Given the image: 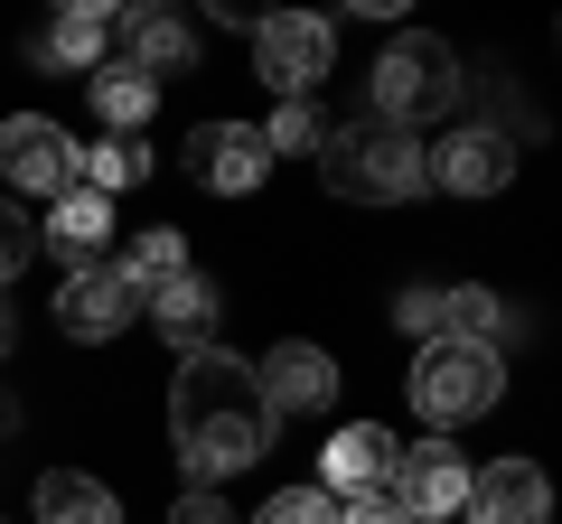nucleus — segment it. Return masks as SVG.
<instances>
[{
  "mask_svg": "<svg viewBox=\"0 0 562 524\" xmlns=\"http://www.w3.org/2000/svg\"><path fill=\"white\" fill-rule=\"evenodd\" d=\"M113 272L140 291V300H150L160 282H179V272H188V235H179V225H140V235H132V253H122Z\"/></svg>",
  "mask_w": 562,
  "mask_h": 524,
  "instance_id": "aec40b11",
  "label": "nucleus"
},
{
  "mask_svg": "<svg viewBox=\"0 0 562 524\" xmlns=\"http://www.w3.org/2000/svg\"><path fill=\"white\" fill-rule=\"evenodd\" d=\"M422 160H431V187H450V197H497L516 179V141L497 122H460L450 141H422Z\"/></svg>",
  "mask_w": 562,
  "mask_h": 524,
  "instance_id": "9b49d317",
  "label": "nucleus"
},
{
  "mask_svg": "<svg viewBox=\"0 0 562 524\" xmlns=\"http://www.w3.org/2000/svg\"><path fill=\"white\" fill-rule=\"evenodd\" d=\"M262 403H272V422H310V412L338 403V356H328L319 338H272V356L254 365Z\"/></svg>",
  "mask_w": 562,
  "mask_h": 524,
  "instance_id": "1a4fd4ad",
  "label": "nucleus"
},
{
  "mask_svg": "<svg viewBox=\"0 0 562 524\" xmlns=\"http://www.w3.org/2000/svg\"><path fill=\"white\" fill-rule=\"evenodd\" d=\"M469 94L460 76V47L431 38V29H413V38H394L375 66H366V122H384V132H431V122H450Z\"/></svg>",
  "mask_w": 562,
  "mask_h": 524,
  "instance_id": "f03ea898",
  "label": "nucleus"
},
{
  "mask_svg": "<svg viewBox=\"0 0 562 524\" xmlns=\"http://www.w3.org/2000/svg\"><path fill=\"white\" fill-rule=\"evenodd\" d=\"M338 524H413V515H403L394 497H347V505H338Z\"/></svg>",
  "mask_w": 562,
  "mask_h": 524,
  "instance_id": "cd10ccee",
  "label": "nucleus"
},
{
  "mask_svg": "<svg viewBox=\"0 0 562 524\" xmlns=\"http://www.w3.org/2000/svg\"><path fill=\"white\" fill-rule=\"evenodd\" d=\"M469 524H553V478L535 459H487L469 468Z\"/></svg>",
  "mask_w": 562,
  "mask_h": 524,
  "instance_id": "f8f14e48",
  "label": "nucleus"
},
{
  "mask_svg": "<svg viewBox=\"0 0 562 524\" xmlns=\"http://www.w3.org/2000/svg\"><path fill=\"white\" fill-rule=\"evenodd\" d=\"M10 346H20V319H10V300H0V356H10Z\"/></svg>",
  "mask_w": 562,
  "mask_h": 524,
  "instance_id": "c85d7f7f",
  "label": "nucleus"
},
{
  "mask_svg": "<svg viewBox=\"0 0 562 524\" xmlns=\"http://www.w3.org/2000/svg\"><path fill=\"white\" fill-rule=\"evenodd\" d=\"M0 524H10V515H0Z\"/></svg>",
  "mask_w": 562,
  "mask_h": 524,
  "instance_id": "c756f323",
  "label": "nucleus"
},
{
  "mask_svg": "<svg viewBox=\"0 0 562 524\" xmlns=\"http://www.w3.org/2000/svg\"><path fill=\"white\" fill-rule=\"evenodd\" d=\"M38 57H47V66H76V76H103V66L122 57V10H103V0L66 10V20L38 38Z\"/></svg>",
  "mask_w": 562,
  "mask_h": 524,
  "instance_id": "dca6fc26",
  "label": "nucleus"
},
{
  "mask_svg": "<svg viewBox=\"0 0 562 524\" xmlns=\"http://www.w3.org/2000/svg\"><path fill=\"white\" fill-rule=\"evenodd\" d=\"M403 394H413V412L431 431H460V422H487V412L506 403V346H469V338H431L413 356V375H403Z\"/></svg>",
  "mask_w": 562,
  "mask_h": 524,
  "instance_id": "20e7f679",
  "label": "nucleus"
},
{
  "mask_svg": "<svg viewBox=\"0 0 562 524\" xmlns=\"http://www.w3.org/2000/svg\"><path fill=\"white\" fill-rule=\"evenodd\" d=\"M254 524H338V497L328 487H281V497H262Z\"/></svg>",
  "mask_w": 562,
  "mask_h": 524,
  "instance_id": "393cba45",
  "label": "nucleus"
},
{
  "mask_svg": "<svg viewBox=\"0 0 562 524\" xmlns=\"http://www.w3.org/2000/svg\"><path fill=\"white\" fill-rule=\"evenodd\" d=\"M132 319H140V291L122 282L113 262H76V272L57 282V338H76V346H113Z\"/></svg>",
  "mask_w": 562,
  "mask_h": 524,
  "instance_id": "6e6552de",
  "label": "nucleus"
},
{
  "mask_svg": "<svg viewBox=\"0 0 562 524\" xmlns=\"http://www.w3.org/2000/svg\"><path fill=\"white\" fill-rule=\"evenodd\" d=\"M188 179H198L206 197H254V187L272 179V150H262L254 122L216 113V122H198V132H188Z\"/></svg>",
  "mask_w": 562,
  "mask_h": 524,
  "instance_id": "9d476101",
  "label": "nucleus"
},
{
  "mask_svg": "<svg viewBox=\"0 0 562 524\" xmlns=\"http://www.w3.org/2000/svg\"><path fill=\"white\" fill-rule=\"evenodd\" d=\"M338 66V20L319 10H281V20H254V76L272 84V103H310Z\"/></svg>",
  "mask_w": 562,
  "mask_h": 524,
  "instance_id": "39448f33",
  "label": "nucleus"
},
{
  "mask_svg": "<svg viewBox=\"0 0 562 524\" xmlns=\"http://www.w3.org/2000/svg\"><path fill=\"white\" fill-rule=\"evenodd\" d=\"M169 449H179L188 487H206V497L272 449V403H262V384H254V356L188 346L179 375H169Z\"/></svg>",
  "mask_w": 562,
  "mask_h": 524,
  "instance_id": "f257e3e1",
  "label": "nucleus"
},
{
  "mask_svg": "<svg viewBox=\"0 0 562 524\" xmlns=\"http://www.w3.org/2000/svg\"><path fill=\"white\" fill-rule=\"evenodd\" d=\"M29 505H38V524H122L113 487H103V478H85V468H47Z\"/></svg>",
  "mask_w": 562,
  "mask_h": 524,
  "instance_id": "6ab92c4d",
  "label": "nucleus"
},
{
  "mask_svg": "<svg viewBox=\"0 0 562 524\" xmlns=\"http://www.w3.org/2000/svg\"><path fill=\"white\" fill-rule=\"evenodd\" d=\"M140 309H150V328H160V338L188 356V346H216V309H225V300H216V282H206L198 262H188L179 282H160Z\"/></svg>",
  "mask_w": 562,
  "mask_h": 524,
  "instance_id": "4468645a",
  "label": "nucleus"
},
{
  "mask_svg": "<svg viewBox=\"0 0 562 524\" xmlns=\"http://www.w3.org/2000/svg\"><path fill=\"white\" fill-rule=\"evenodd\" d=\"M150 179V150L140 141H94V150H76V187H94L103 206L122 197V187H140Z\"/></svg>",
  "mask_w": 562,
  "mask_h": 524,
  "instance_id": "4be33fe9",
  "label": "nucleus"
},
{
  "mask_svg": "<svg viewBox=\"0 0 562 524\" xmlns=\"http://www.w3.org/2000/svg\"><path fill=\"white\" fill-rule=\"evenodd\" d=\"M394 328H403V338H422V346H431V338H441V291H431V282H413V291L394 300Z\"/></svg>",
  "mask_w": 562,
  "mask_h": 524,
  "instance_id": "a878e982",
  "label": "nucleus"
},
{
  "mask_svg": "<svg viewBox=\"0 0 562 524\" xmlns=\"http://www.w3.org/2000/svg\"><path fill=\"white\" fill-rule=\"evenodd\" d=\"M319 179H328V197L403 206V197H422V187H431V160H422L413 132H384V122H328Z\"/></svg>",
  "mask_w": 562,
  "mask_h": 524,
  "instance_id": "7ed1b4c3",
  "label": "nucleus"
},
{
  "mask_svg": "<svg viewBox=\"0 0 562 524\" xmlns=\"http://www.w3.org/2000/svg\"><path fill=\"white\" fill-rule=\"evenodd\" d=\"M122 66H140L150 84L188 76V66H198V29H188L179 10H132V20H122Z\"/></svg>",
  "mask_w": 562,
  "mask_h": 524,
  "instance_id": "2eb2a0df",
  "label": "nucleus"
},
{
  "mask_svg": "<svg viewBox=\"0 0 562 524\" xmlns=\"http://www.w3.org/2000/svg\"><path fill=\"white\" fill-rule=\"evenodd\" d=\"M441 338L497 346V338H506V300H497L487 282H450V291H441Z\"/></svg>",
  "mask_w": 562,
  "mask_h": 524,
  "instance_id": "412c9836",
  "label": "nucleus"
},
{
  "mask_svg": "<svg viewBox=\"0 0 562 524\" xmlns=\"http://www.w3.org/2000/svg\"><path fill=\"white\" fill-rule=\"evenodd\" d=\"M394 431L384 422H347V431H328V449H319V478L310 487H328V497H384V478H394Z\"/></svg>",
  "mask_w": 562,
  "mask_h": 524,
  "instance_id": "ddd939ff",
  "label": "nucleus"
},
{
  "mask_svg": "<svg viewBox=\"0 0 562 524\" xmlns=\"http://www.w3.org/2000/svg\"><path fill=\"white\" fill-rule=\"evenodd\" d=\"M76 132L57 113H10L0 122V179L20 187V197H66L76 187Z\"/></svg>",
  "mask_w": 562,
  "mask_h": 524,
  "instance_id": "0eeeda50",
  "label": "nucleus"
},
{
  "mask_svg": "<svg viewBox=\"0 0 562 524\" xmlns=\"http://www.w3.org/2000/svg\"><path fill=\"white\" fill-rule=\"evenodd\" d=\"M254 132H262L272 160H319V141H328L319 103H272V122H254Z\"/></svg>",
  "mask_w": 562,
  "mask_h": 524,
  "instance_id": "5701e85b",
  "label": "nucleus"
},
{
  "mask_svg": "<svg viewBox=\"0 0 562 524\" xmlns=\"http://www.w3.org/2000/svg\"><path fill=\"white\" fill-rule=\"evenodd\" d=\"M29 262H38V216H29L20 197H0V291L20 282Z\"/></svg>",
  "mask_w": 562,
  "mask_h": 524,
  "instance_id": "b1692460",
  "label": "nucleus"
},
{
  "mask_svg": "<svg viewBox=\"0 0 562 524\" xmlns=\"http://www.w3.org/2000/svg\"><path fill=\"white\" fill-rule=\"evenodd\" d=\"M94 84V113H103V141H140L150 132V113H160V84L140 76V66H103V76H85Z\"/></svg>",
  "mask_w": 562,
  "mask_h": 524,
  "instance_id": "a211bd4d",
  "label": "nucleus"
},
{
  "mask_svg": "<svg viewBox=\"0 0 562 524\" xmlns=\"http://www.w3.org/2000/svg\"><path fill=\"white\" fill-rule=\"evenodd\" d=\"M384 497H394L413 524H460V505H469V459H460V441H441V431H431V441H403Z\"/></svg>",
  "mask_w": 562,
  "mask_h": 524,
  "instance_id": "423d86ee",
  "label": "nucleus"
},
{
  "mask_svg": "<svg viewBox=\"0 0 562 524\" xmlns=\"http://www.w3.org/2000/svg\"><path fill=\"white\" fill-rule=\"evenodd\" d=\"M169 524H244V515H235L225 497H206V487H188V497L169 505Z\"/></svg>",
  "mask_w": 562,
  "mask_h": 524,
  "instance_id": "bb28decb",
  "label": "nucleus"
},
{
  "mask_svg": "<svg viewBox=\"0 0 562 524\" xmlns=\"http://www.w3.org/2000/svg\"><path fill=\"white\" fill-rule=\"evenodd\" d=\"M38 243H57L66 262H103V243H113V206H103L94 187H66V197H47Z\"/></svg>",
  "mask_w": 562,
  "mask_h": 524,
  "instance_id": "f3484780",
  "label": "nucleus"
}]
</instances>
